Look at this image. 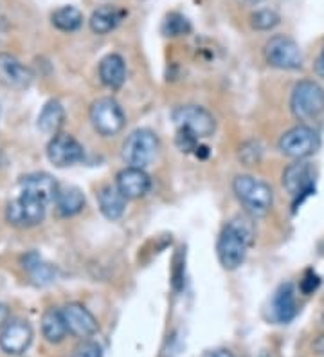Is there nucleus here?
Instances as JSON below:
<instances>
[{"label":"nucleus","instance_id":"c756f323","mask_svg":"<svg viewBox=\"0 0 324 357\" xmlns=\"http://www.w3.org/2000/svg\"><path fill=\"white\" fill-rule=\"evenodd\" d=\"M319 285H321L319 276H317L314 271H307V275L302 276L301 283H299V289H301V292L304 294V296H310V294H314V292L319 289Z\"/></svg>","mask_w":324,"mask_h":357},{"label":"nucleus","instance_id":"9b49d317","mask_svg":"<svg viewBox=\"0 0 324 357\" xmlns=\"http://www.w3.org/2000/svg\"><path fill=\"white\" fill-rule=\"evenodd\" d=\"M31 341H33V328L29 323L13 319L6 323L4 331L0 334V349L9 356H20L29 349Z\"/></svg>","mask_w":324,"mask_h":357},{"label":"nucleus","instance_id":"1a4fd4ad","mask_svg":"<svg viewBox=\"0 0 324 357\" xmlns=\"http://www.w3.org/2000/svg\"><path fill=\"white\" fill-rule=\"evenodd\" d=\"M45 208L47 206L33 199V197L20 193V197L15 199L6 209V218H8L9 224H13L17 227H33L43 220Z\"/></svg>","mask_w":324,"mask_h":357},{"label":"nucleus","instance_id":"dca6fc26","mask_svg":"<svg viewBox=\"0 0 324 357\" xmlns=\"http://www.w3.org/2000/svg\"><path fill=\"white\" fill-rule=\"evenodd\" d=\"M33 75L22 61L8 54L0 52V83L8 89H26L29 87Z\"/></svg>","mask_w":324,"mask_h":357},{"label":"nucleus","instance_id":"bb28decb","mask_svg":"<svg viewBox=\"0 0 324 357\" xmlns=\"http://www.w3.org/2000/svg\"><path fill=\"white\" fill-rule=\"evenodd\" d=\"M251 24L258 31H270L279 24V15L274 9H259L252 13Z\"/></svg>","mask_w":324,"mask_h":357},{"label":"nucleus","instance_id":"9d476101","mask_svg":"<svg viewBox=\"0 0 324 357\" xmlns=\"http://www.w3.org/2000/svg\"><path fill=\"white\" fill-rule=\"evenodd\" d=\"M49 161L58 168H67L83 159V146L69 134H56L47 144Z\"/></svg>","mask_w":324,"mask_h":357},{"label":"nucleus","instance_id":"473e14b6","mask_svg":"<svg viewBox=\"0 0 324 357\" xmlns=\"http://www.w3.org/2000/svg\"><path fill=\"white\" fill-rule=\"evenodd\" d=\"M317 70H319V75L324 76V45H323V51L319 54V60H317Z\"/></svg>","mask_w":324,"mask_h":357},{"label":"nucleus","instance_id":"6e6552de","mask_svg":"<svg viewBox=\"0 0 324 357\" xmlns=\"http://www.w3.org/2000/svg\"><path fill=\"white\" fill-rule=\"evenodd\" d=\"M265 58L272 67L283 70H294L302 66V52L299 45L288 36L277 35L265 45Z\"/></svg>","mask_w":324,"mask_h":357},{"label":"nucleus","instance_id":"39448f33","mask_svg":"<svg viewBox=\"0 0 324 357\" xmlns=\"http://www.w3.org/2000/svg\"><path fill=\"white\" fill-rule=\"evenodd\" d=\"M91 123L98 134L108 137V135H116L123 130L126 118L125 112H123V109L116 100H112V98H101V100L92 103Z\"/></svg>","mask_w":324,"mask_h":357},{"label":"nucleus","instance_id":"0eeeda50","mask_svg":"<svg viewBox=\"0 0 324 357\" xmlns=\"http://www.w3.org/2000/svg\"><path fill=\"white\" fill-rule=\"evenodd\" d=\"M173 121L178 130L190 132L196 139L199 137H209L216 128L213 114L196 105H184L173 110Z\"/></svg>","mask_w":324,"mask_h":357},{"label":"nucleus","instance_id":"4468645a","mask_svg":"<svg viewBox=\"0 0 324 357\" xmlns=\"http://www.w3.org/2000/svg\"><path fill=\"white\" fill-rule=\"evenodd\" d=\"M58 192L60 190H58L56 181L49 174H31L20 181L22 195L33 197L45 206L56 201Z\"/></svg>","mask_w":324,"mask_h":357},{"label":"nucleus","instance_id":"2f4dec72","mask_svg":"<svg viewBox=\"0 0 324 357\" xmlns=\"http://www.w3.org/2000/svg\"><path fill=\"white\" fill-rule=\"evenodd\" d=\"M9 318V307L4 305V303H0V327L8 321Z\"/></svg>","mask_w":324,"mask_h":357},{"label":"nucleus","instance_id":"cd10ccee","mask_svg":"<svg viewBox=\"0 0 324 357\" xmlns=\"http://www.w3.org/2000/svg\"><path fill=\"white\" fill-rule=\"evenodd\" d=\"M72 357H103V349H101L100 343L85 340L74 349Z\"/></svg>","mask_w":324,"mask_h":357},{"label":"nucleus","instance_id":"7ed1b4c3","mask_svg":"<svg viewBox=\"0 0 324 357\" xmlns=\"http://www.w3.org/2000/svg\"><path fill=\"white\" fill-rule=\"evenodd\" d=\"M290 109L299 121H314L324 114V89L317 82L302 79L292 91Z\"/></svg>","mask_w":324,"mask_h":357},{"label":"nucleus","instance_id":"f3484780","mask_svg":"<svg viewBox=\"0 0 324 357\" xmlns=\"http://www.w3.org/2000/svg\"><path fill=\"white\" fill-rule=\"evenodd\" d=\"M270 314L277 323H288L295 318L298 305H295V291L292 283H283L277 289L270 303Z\"/></svg>","mask_w":324,"mask_h":357},{"label":"nucleus","instance_id":"f03ea898","mask_svg":"<svg viewBox=\"0 0 324 357\" xmlns=\"http://www.w3.org/2000/svg\"><path fill=\"white\" fill-rule=\"evenodd\" d=\"M233 192L252 217H265L272 208L274 193L270 186L252 175H238L233 183Z\"/></svg>","mask_w":324,"mask_h":357},{"label":"nucleus","instance_id":"5701e85b","mask_svg":"<svg viewBox=\"0 0 324 357\" xmlns=\"http://www.w3.org/2000/svg\"><path fill=\"white\" fill-rule=\"evenodd\" d=\"M56 209L61 217H72L78 215L85 206V197L78 188H63L58 192L56 197Z\"/></svg>","mask_w":324,"mask_h":357},{"label":"nucleus","instance_id":"20e7f679","mask_svg":"<svg viewBox=\"0 0 324 357\" xmlns=\"http://www.w3.org/2000/svg\"><path fill=\"white\" fill-rule=\"evenodd\" d=\"M159 150V139L148 128H139L126 137L123 144V157L128 166L134 168H146L155 159Z\"/></svg>","mask_w":324,"mask_h":357},{"label":"nucleus","instance_id":"7c9ffc66","mask_svg":"<svg viewBox=\"0 0 324 357\" xmlns=\"http://www.w3.org/2000/svg\"><path fill=\"white\" fill-rule=\"evenodd\" d=\"M203 357H234V356L233 352H229V350L216 349V350H211V352H208Z\"/></svg>","mask_w":324,"mask_h":357},{"label":"nucleus","instance_id":"72a5a7b5","mask_svg":"<svg viewBox=\"0 0 324 357\" xmlns=\"http://www.w3.org/2000/svg\"><path fill=\"white\" fill-rule=\"evenodd\" d=\"M259 357H268V356H267V354H261V356H259Z\"/></svg>","mask_w":324,"mask_h":357},{"label":"nucleus","instance_id":"aec40b11","mask_svg":"<svg viewBox=\"0 0 324 357\" xmlns=\"http://www.w3.org/2000/svg\"><path fill=\"white\" fill-rule=\"evenodd\" d=\"M123 17H125V11L117 9L116 6H101L92 13L88 22H91V29L95 35H107L119 26Z\"/></svg>","mask_w":324,"mask_h":357},{"label":"nucleus","instance_id":"412c9836","mask_svg":"<svg viewBox=\"0 0 324 357\" xmlns=\"http://www.w3.org/2000/svg\"><path fill=\"white\" fill-rule=\"evenodd\" d=\"M42 332L43 337H45L49 343H60V341H63V337L69 334V331H67V325H65L61 310H45V314H43L42 318Z\"/></svg>","mask_w":324,"mask_h":357},{"label":"nucleus","instance_id":"f8f14e48","mask_svg":"<svg viewBox=\"0 0 324 357\" xmlns=\"http://www.w3.org/2000/svg\"><path fill=\"white\" fill-rule=\"evenodd\" d=\"M314 177H316V172L308 162H294L283 174V186L292 197L302 199V197L310 195L314 190Z\"/></svg>","mask_w":324,"mask_h":357},{"label":"nucleus","instance_id":"2eb2a0df","mask_svg":"<svg viewBox=\"0 0 324 357\" xmlns=\"http://www.w3.org/2000/svg\"><path fill=\"white\" fill-rule=\"evenodd\" d=\"M116 186L126 199H139V197L146 195L150 192L151 178L148 177L143 168L128 166V168L117 174Z\"/></svg>","mask_w":324,"mask_h":357},{"label":"nucleus","instance_id":"423d86ee","mask_svg":"<svg viewBox=\"0 0 324 357\" xmlns=\"http://www.w3.org/2000/svg\"><path fill=\"white\" fill-rule=\"evenodd\" d=\"M319 135L314 128L307 127V125H298V127L290 128L281 135L279 150L286 157L301 161V159L314 155L319 149Z\"/></svg>","mask_w":324,"mask_h":357},{"label":"nucleus","instance_id":"a878e982","mask_svg":"<svg viewBox=\"0 0 324 357\" xmlns=\"http://www.w3.org/2000/svg\"><path fill=\"white\" fill-rule=\"evenodd\" d=\"M162 31H164V35L168 36H182L190 33L191 24L186 17H182V15L178 13H171L166 17Z\"/></svg>","mask_w":324,"mask_h":357},{"label":"nucleus","instance_id":"393cba45","mask_svg":"<svg viewBox=\"0 0 324 357\" xmlns=\"http://www.w3.org/2000/svg\"><path fill=\"white\" fill-rule=\"evenodd\" d=\"M24 267L29 271L31 278L35 280V283H38V285H47V283H51L52 280H54V275H56V271L52 269L49 264H45V261L35 253L27 255V257L24 258Z\"/></svg>","mask_w":324,"mask_h":357},{"label":"nucleus","instance_id":"f257e3e1","mask_svg":"<svg viewBox=\"0 0 324 357\" xmlns=\"http://www.w3.org/2000/svg\"><path fill=\"white\" fill-rule=\"evenodd\" d=\"M254 240V226L247 217L238 215L231 220L218 238V260L222 267L227 271H234L242 266L247 257V249L252 245Z\"/></svg>","mask_w":324,"mask_h":357},{"label":"nucleus","instance_id":"f704fd0d","mask_svg":"<svg viewBox=\"0 0 324 357\" xmlns=\"http://www.w3.org/2000/svg\"><path fill=\"white\" fill-rule=\"evenodd\" d=\"M251 2H259V0H251Z\"/></svg>","mask_w":324,"mask_h":357},{"label":"nucleus","instance_id":"a211bd4d","mask_svg":"<svg viewBox=\"0 0 324 357\" xmlns=\"http://www.w3.org/2000/svg\"><path fill=\"white\" fill-rule=\"evenodd\" d=\"M100 78L103 85H107L112 91L121 89L126 79L125 60L119 54H108V56H105L100 63Z\"/></svg>","mask_w":324,"mask_h":357},{"label":"nucleus","instance_id":"4be33fe9","mask_svg":"<svg viewBox=\"0 0 324 357\" xmlns=\"http://www.w3.org/2000/svg\"><path fill=\"white\" fill-rule=\"evenodd\" d=\"M63 107L58 101H49L38 116V128L47 135H56L63 125Z\"/></svg>","mask_w":324,"mask_h":357},{"label":"nucleus","instance_id":"c85d7f7f","mask_svg":"<svg viewBox=\"0 0 324 357\" xmlns=\"http://www.w3.org/2000/svg\"><path fill=\"white\" fill-rule=\"evenodd\" d=\"M259 157H261V150H259V146L256 143H245L240 149V159H242L243 162H245L247 166H252L256 165V162L259 161Z\"/></svg>","mask_w":324,"mask_h":357},{"label":"nucleus","instance_id":"b1692460","mask_svg":"<svg viewBox=\"0 0 324 357\" xmlns=\"http://www.w3.org/2000/svg\"><path fill=\"white\" fill-rule=\"evenodd\" d=\"M83 24V15L79 9L72 8V6H63V8L56 9L52 13V26L56 29L65 31V33H72L78 31Z\"/></svg>","mask_w":324,"mask_h":357},{"label":"nucleus","instance_id":"ddd939ff","mask_svg":"<svg viewBox=\"0 0 324 357\" xmlns=\"http://www.w3.org/2000/svg\"><path fill=\"white\" fill-rule=\"evenodd\" d=\"M63 314L65 325H67V331L69 334L76 335V337H91L98 332V319L92 316V312L88 309H85L79 303H69L61 309Z\"/></svg>","mask_w":324,"mask_h":357},{"label":"nucleus","instance_id":"6ab92c4d","mask_svg":"<svg viewBox=\"0 0 324 357\" xmlns=\"http://www.w3.org/2000/svg\"><path fill=\"white\" fill-rule=\"evenodd\" d=\"M126 201L128 199L117 190V186H105L98 193V202H100L101 213L108 220H119L125 215Z\"/></svg>","mask_w":324,"mask_h":357}]
</instances>
